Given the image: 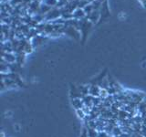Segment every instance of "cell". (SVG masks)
Here are the masks:
<instances>
[{
  "instance_id": "obj_1",
  "label": "cell",
  "mask_w": 146,
  "mask_h": 137,
  "mask_svg": "<svg viewBox=\"0 0 146 137\" xmlns=\"http://www.w3.org/2000/svg\"><path fill=\"white\" fill-rule=\"evenodd\" d=\"M100 90H102V88H100V86H99L97 84H90L89 85V94L93 96V97H100Z\"/></svg>"
},
{
  "instance_id": "obj_2",
  "label": "cell",
  "mask_w": 146,
  "mask_h": 137,
  "mask_svg": "<svg viewBox=\"0 0 146 137\" xmlns=\"http://www.w3.org/2000/svg\"><path fill=\"white\" fill-rule=\"evenodd\" d=\"M71 104H72L73 108L75 109V111H77V110H81L82 108L85 106L82 99H79V98L71 99Z\"/></svg>"
},
{
  "instance_id": "obj_3",
  "label": "cell",
  "mask_w": 146,
  "mask_h": 137,
  "mask_svg": "<svg viewBox=\"0 0 146 137\" xmlns=\"http://www.w3.org/2000/svg\"><path fill=\"white\" fill-rule=\"evenodd\" d=\"M93 100H94V97L91 95H86L85 97H83V99H82V100H83V103L86 107H88L90 109H92V107L94 106L93 104Z\"/></svg>"
},
{
  "instance_id": "obj_4",
  "label": "cell",
  "mask_w": 146,
  "mask_h": 137,
  "mask_svg": "<svg viewBox=\"0 0 146 137\" xmlns=\"http://www.w3.org/2000/svg\"><path fill=\"white\" fill-rule=\"evenodd\" d=\"M86 127V126H85ZM87 131H88V137H98V131L94 129V128L90 127H86Z\"/></svg>"
},
{
  "instance_id": "obj_5",
  "label": "cell",
  "mask_w": 146,
  "mask_h": 137,
  "mask_svg": "<svg viewBox=\"0 0 146 137\" xmlns=\"http://www.w3.org/2000/svg\"><path fill=\"white\" fill-rule=\"evenodd\" d=\"M146 111V98L141 102L139 106H138V112H139V115H141V113H143V112Z\"/></svg>"
},
{
  "instance_id": "obj_6",
  "label": "cell",
  "mask_w": 146,
  "mask_h": 137,
  "mask_svg": "<svg viewBox=\"0 0 146 137\" xmlns=\"http://www.w3.org/2000/svg\"><path fill=\"white\" fill-rule=\"evenodd\" d=\"M76 112H77V114H78V116H79L82 121L84 120V118L86 117V115H85V113L83 112V111L82 110H77L76 111Z\"/></svg>"
},
{
  "instance_id": "obj_7",
  "label": "cell",
  "mask_w": 146,
  "mask_h": 137,
  "mask_svg": "<svg viewBox=\"0 0 146 137\" xmlns=\"http://www.w3.org/2000/svg\"><path fill=\"white\" fill-rule=\"evenodd\" d=\"M98 137H113V136H111L109 134H107L106 132H99Z\"/></svg>"
},
{
  "instance_id": "obj_8",
  "label": "cell",
  "mask_w": 146,
  "mask_h": 137,
  "mask_svg": "<svg viewBox=\"0 0 146 137\" xmlns=\"http://www.w3.org/2000/svg\"><path fill=\"white\" fill-rule=\"evenodd\" d=\"M80 137H88V131H87V128L85 126L80 134Z\"/></svg>"
}]
</instances>
